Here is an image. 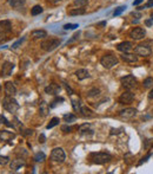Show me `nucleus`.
<instances>
[{"label":"nucleus","mask_w":153,"mask_h":174,"mask_svg":"<svg viewBox=\"0 0 153 174\" xmlns=\"http://www.w3.org/2000/svg\"><path fill=\"white\" fill-rule=\"evenodd\" d=\"M57 124H59V118L58 117H53L52 120H51V122L47 124V129H51V128H53V127H56Z\"/></svg>","instance_id":"28"},{"label":"nucleus","mask_w":153,"mask_h":174,"mask_svg":"<svg viewBox=\"0 0 153 174\" xmlns=\"http://www.w3.org/2000/svg\"><path fill=\"white\" fill-rule=\"evenodd\" d=\"M31 13H32V15L40 14V13H42V7L41 6H39V5H35L34 7L31 10Z\"/></svg>","instance_id":"27"},{"label":"nucleus","mask_w":153,"mask_h":174,"mask_svg":"<svg viewBox=\"0 0 153 174\" xmlns=\"http://www.w3.org/2000/svg\"><path fill=\"white\" fill-rule=\"evenodd\" d=\"M45 159H46V155H45L42 152L37 153V154L34 155V160L37 161V162H42Z\"/></svg>","instance_id":"26"},{"label":"nucleus","mask_w":153,"mask_h":174,"mask_svg":"<svg viewBox=\"0 0 153 174\" xmlns=\"http://www.w3.org/2000/svg\"><path fill=\"white\" fill-rule=\"evenodd\" d=\"M61 130L65 131V133H70V131L72 130V128H71V127H67V126H63V127H61Z\"/></svg>","instance_id":"41"},{"label":"nucleus","mask_w":153,"mask_h":174,"mask_svg":"<svg viewBox=\"0 0 153 174\" xmlns=\"http://www.w3.org/2000/svg\"><path fill=\"white\" fill-rule=\"evenodd\" d=\"M152 23H153V20L151 19V20H146V22H145V24H146L147 26H151V25H152Z\"/></svg>","instance_id":"49"},{"label":"nucleus","mask_w":153,"mask_h":174,"mask_svg":"<svg viewBox=\"0 0 153 174\" xmlns=\"http://www.w3.org/2000/svg\"><path fill=\"white\" fill-rule=\"evenodd\" d=\"M51 159L53 160L54 162L63 164L65 159H66V155H65V152H64L63 148H54L51 153Z\"/></svg>","instance_id":"5"},{"label":"nucleus","mask_w":153,"mask_h":174,"mask_svg":"<svg viewBox=\"0 0 153 174\" xmlns=\"http://www.w3.org/2000/svg\"><path fill=\"white\" fill-rule=\"evenodd\" d=\"M70 15H81L85 14V10L83 7H79V8H72L70 12H69Z\"/></svg>","instance_id":"23"},{"label":"nucleus","mask_w":153,"mask_h":174,"mask_svg":"<svg viewBox=\"0 0 153 174\" xmlns=\"http://www.w3.org/2000/svg\"><path fill=\"white\" fill-rule=\"evenodd\" d=\"M134 52H135V55H138V56L147 57V56H150V55L152 53V50H151V48H150V46L144 45V44H140V45H138V46H135Z\"/></svg>","instance_id":"7"},{"label":"nucleus","mask_w":153,"mask_h":174,"mask_svg":"<svg viewBox=\"0 0 153 174\" xmlns=\"http://www.w3.org/2000/svg\"><path fill=\"white\" fill-rule=\"evenodd\" d=\"M14 69V64L13 63H11V62H5L4 64H2V68H1V73H2V76H10L12 71H13Z\"/></svg>","instance_id":"11"},{"label":"nucleus","mask_w":153,"mask_h":174,"mask_svg":"<svg viewBox=\"0 0 153 174\" xmlns=\"http://www.w3.org/2000/svg\"><path fill=\"white\" fill-rule=\"evenodd\" d=\"M76 27H79L78 24H66V25H64V29L65 30H74Z\"/></svg>","instance_id":"35"},{"label":"nucleus","mask_w":153,"mask_h":174,"mask_svg":"<svg viewBox=\"0 0 153 174\" xmlns=\"http://www.w3.org/2000/svg\"><path fill=\"white\" fill-rule=\"evenodd\" d=\"M98 25H99V26H103V25H106V23H105V22H103V23H99Z\"/></svg>","instance_id":"51"},{"label":"nucleus","mask_w":153,"mask_h":174,"mask_svg":"<svg viewBox=\"0 0 153 174\" xmlns=\"http://www.w3.org/2000/svg\"><path fill=\"white\" fill-rule=\"evenodd\" d=\"M148 98H150V100H153V89L150 91V94H148Z\"/></svg>","instance_id":"50"},{"label":"nucleus","mask_w":153,"mask_h":174,"mask_svg":"<svg viewBox=\"0 0 153 174\" xmlns=\"http://www.w3.org/2000/svg\"><path fill=\"white\" fill-rule=\"evenodd\" d=\"M141 2H143V0H135V1L133 2V5H134V6H138V5L141 4Z\"/></svg>","instance_id":"46"},{"label":"nucleus","mask_w":153,"mask_h":174,"mask_svg":"<svg viewBox=\"0 0 153 174\" xmlns=\"http://www.w3.org/2000/svg\"><path fill=\"white\" fill-rule=\"evenodd\" d=\"M151 19H152V20H153V13H152V14H151Z\"/></svg>","instance_id":"52"},{"label":"nucleus","mask_w":153,"mask_h":174,"mask_svg":"<svg viewBox=\"0 0 153 174\" xmlns=\"http://www.w3.org/2000/svg\"><path fill=\"white\" fill-rule=\"evenodd\" d=\"M148 158H151V154H147V155H146V156H145V158H143V159L140 160L139 162H138V166H140V165H141L143 162H145V161H147V159H148Z\"/></svg>","instance_id":"38"},{"label":"nucleus","mask_w":153,"mask_h":174,"mask_svg":"<svg viewBox=\"0 0 153 174\" xmlns=\"http://www.w3.org/2000/svg\"><path fill=\"white\" fill-rule=\"evenodd\" d=\"M64 120H65V122H74L76 120V116L73 115V114H65Z\"/></svg>","instance_id":"25"},{"label":"nucleus","mask_w":153,"mask_h":174,"mask_svg":"<svg viewBox=\"0 0 153 174\" xmlns=\"http://www.w3.org/2000/svg\"><path fill=\"white\" fill-rule=\"evenodd\" d=\"M146 35V32H145V30L141 29V27H135V29H133L131 32H130V37L134 39V40H139V39H143L144 37Z\"/></svg>","instance_id":"9"},{"label":"nucleus","mask_w":153,"mask_h":174,"mask_svg":"<svg viewBox=\"0 0 153 174\" xmlns=\"http://www.w3.org/2000/svg\"><path fill=\"white\" fill-rule=\"evenodd\" d=\"M51 4H54V5H57V4H59V2H61L63 0H49Z\"/></svg>","instance_id":"45"},{"label":"nucleus","mask_w":153,"mask_h":174,"mask_svg":"<svg viewBox=\"0 0 153 174\" xmlns=\"http://www.w3.org/2000/svg\"><path fill=\"white\" fill-rule=\"evenodd\" d=\"M22 42H24V38H21V39H19V40H18L17 43H14L13 45H12V48H13V49H15V48H18V46H19V45H20V44L22 43Z\"/></svg>","instance_id":"39"},{"label":"nucleus","mask_w":153,"mask_h":174,"mask_svg":"<svg viewBox=\"0 0 153 174\" xmlns=\"http://www.w3.org/2000/svg\"><path fill=\"white\" fill-rule=\"evenodd\" d=\"M125 8H126L125 6H120V7H118L117 10H116V11H114V12H113V15H114V17L120 15L121 13H123V12H124V11H125Z\"/></svg>","instance_id":"33"},{"label":"nucleus","mask_w":153,"mask_h":174,"mask_svg":"<svg viewBox=\"0 0 153 174\" xmlns=\"http://www.w3.org/2000/svg\"><path fill=\"white\" fill-rule=\"evenodd\" d=\"M72 104H73V108H74V110L80 113V108H81L80 101H79V100H72Z\"/></svg>","instance_id":"30"},{"label":"nucleus","mask_w":153,"mask_h":174,"mask_svg":"<svg viewBox=\"0 0 153 174\" xmlns=\"http://www.w3.org/2000/svg\"><path fill=\"white\" fill-rule=\"evenodd\" d=\"M153 84V78H151V77H148V78H146V80L144 81V87L145 88H151Z\"/></svg>","instance_id":"34"},{"label":"nucleus","mask_w":153,"mask_h":174,"mask_svg":"<svg viewBox=\"0 0 153 174\" xmlns=\"http://www.w3.org/2000/svg\"><path fill=\"white\" fill-rule=\"evenodd\" d=\"M91 160L94 164H97V165H105V164L110 162L112 160V155H110L108 153H103V152L92 153L91 154Z\"/></svg>","instance_id":"1"},{"label":"nucleus","mask_w":153,"mask_h":174,"mask_svg":"<svg viewBox=\"0 0 153 174\" xmlns=\"http://www.w3.org/2000/svg\"><path fill=\"white\" fill-rule=\"evenodd\" d=\"M15 138V134L13 131L8 130H0V140L1 141H11Z\"/></svg>","instance_id":"13"},{"label":"nucleus","mask_w":153,"mask_h":174,"mask_svg":"<svg viewBox=\"0 0 153 174\" xmlns=\"http://www.w3.org/2000/svg\"><path fill=\"white\" fill-rule=\"evenodd\" d=\"M60 44H61V40L58 38H47L44 42H41V49L49 52V51H53L54 49H57Z\"/></svg>","instance_id":"3"},{"label":"nucleus","mask_w":153,"mask_h":174,"mask_svg":"<svg viewBox=\"0 0 153 174\" xmlns=\"http://www.w3.org/2000/svg\"><path fill=\"white\" fill-rule=\"evenodd\" d=\"M25 166V160L22 159H15V160H12V162H11V165H10V168L12 169V171H18V169H20L21 167Z\"/></svg>","instance_id":"14"},{"label":"nucleus","mask_w":153,"mask_h":174,"mask_svg":"<svg viewBox=\"0 0 153 174\" xmlns=\"http://www.w3.org/2000/svg\"><path fill=\"white\" fill-rule=\"evenodd\" d=\"M132 49H133V44L131 42H123V43H120L118 45V50L120 52H123V53L130 52Z\"/></svg>","instance_id":"15"},{"label":"nucleus","mask_w":153,"mask_h":174,"mask_svg":"<svg viewBox=\"0 0 153 174\" xmlns=\"http://www.w3.org/2000/svg\"><path fill=\"white\" fill-rule=\"evenodd\" d=\"M32 134H33V130H32V129H31V130H29V129H26L25 131H22V135H25V136L32 135Z\"/></svg>","instance_id":"43"},{"label":"nucleus","mask_w":153,"mask_h":174,"mask_svg":"<svg viewBox=\"0 0 153 174\" xmlns=\"http://www.w3.org/2000/svg\"><path fill=\"white\" fill-rule=\"evenodd\" d=\"M31 37L33 39H44L47 37V32L44 30H34L31 32Z\"/></svg>","instance_id":"16"},{"label":"nucleus","mask_w":153,"mask_h":174,"mask_svg":"<svg viewBox=\"0 0 153 174\" xmlns=\"http://www.w3.org/2000/svg\"><path fill=\"white\" fill-rule=\"evenodd\" d=\"M135 115H137V109H134V108H126L119 113V116H120L123 120H131V118H133Z\"/></svg>","instance_id":"8"},{"label":"nucleus","mask_w":153,"mask_h":174,"mask_svg":"<svg viewBox=\"0 0 153 174\" xmlns=\"http://www.w3.org/2000/svg\"><path fill=\"white\" fill-rule=\"evenodd\" d=\"M45 93L49 95H58L60 93V85L56 84V83H52V84H49L45 88Z\"/></svg>","instance_id":"12"},{"label":"nucleus","mask_w":153,"mask_h":174,"mask_svg":"<svg viewBox=\"0 0 153 174\" xmlns=\"http://www.w3.org/2000/svg\"><path fill=\"white\" fill-rule=\"evenodd\" d=\"M100 63L105 69H111L116 64H118V58L116 57L114 55H105L100 59Z\"/></svg>","instance_id":"4"},{"label":"nucleus","mask_w":153,"mask_h":174,"mask_svg":"<svg viewBox=\"0 0 153 174\" xmlns=\"http://www.w3.org/2000/svg\"><path fill=\"white\" fill-rule=\"evenodd\" d=\"M133 100H134V94L131 93V91H125V93H123L120 95V97H119V102L121 104H130Z\"/></svg>","instance_id":"10"},{"label":"nucleus","mask_w":153,"mask_h":174,"mask_svg":"<svg viewBox=\"0 0 153 174\" xmlns=\"http://www.w3.org/2000/svg\"><path fill=\"white\" fill-rule=\"evenodd\" d=\"M78 37H79V32H78V33H76V35L73 36V38H72V39H71V40H70V43H71V42H73V40H76V38H78Z\"/></svg>","instance_id":"47"},{"label":"nucleus","mask_w":153,"mask_h":174,"mask_svg":"<svg viewBox=\"0 0 153 174\" xmlns=\"http://www.w3.org/2000/svg\"><path fill=\"white\" fill-rule=\"evenodd\" d=\"M121 84H123V87L126 88V89H132V88L135 87V84H137V80H135V77L132 76V75H127L125 77H123L121 80Z\"/></svg>","instance_id":"6"},{"label":"nucleus","mask_w":153,"mask_h":174,"mask_svg":"<svg viewBox=\"0 0 153 174\" xmlns=\"http://www.w3.org/2000/svg\"><path fill=\"white\" fill-rule=\"evenodd\" d=\"M76 76L78 77L79 81H84L90 77V72H88L86 69H79V70L76 71Z\"/></svg>","instance_id":"19"},{"label":"nucleus","mask_w":153,"mask_h":174,"mask_svg":"<svg viewBox=\"0 0 153 174\" xmlns=\"http://www.w3.org/2000/svg\"><path fill=\"white\" fill-rule=\"evenodd\" d=\"M99 94H100V90L97 89V88H93V89H91V90L87 91V96L88 97H93V96H97Z\"/></svg>","instance_id":"29"},{"label":"nucleus","mask_w":153,"mask_h":174,"mask_svg":"<svg viewBox=\"0 0 153 174\" xmlns=\"http://www.w3.org/2000/svg\"><path fill=\"white\" fill-rule=\"evenodd\" d=\"M39 142H41V143L45 142V136H44V135H40V138H39Z\"/></svg>","instance_id":"48"},{"label":"nucleus","mask_w":153,"mask_h":174,"mask_svg":"<svg viewBox=\"0 0 153 174\" xmlns=\"http://www.w3.org/2000/svg\"><path fill=\"white\" fill-rule=\"evenodd\" d=\"M2 107L10 113H15L19 109V103L17 102V100H14L13 96L7 95L6 97L4 98V101H2Z\"/></svg>","instance_id":"2"},{"label":"nucleus","mask_w":153,"mask_h":174,"mask_svg":"<svg viewBox=\"0 0 153 174\" xmlns=\"http://www.w3.org/2000/svg\"><path fill=\"white\" fill-rule=\"evenodd\" d=\"M144 7L145 8H148V7H153V0H148L146 4L144 5Z\"/></svg>","instance_id":"40"},{"label":"nucleus","mask_w":153,"mask_h":174,"mask_svg":"<svg viewBox=\"0 0 153 174\" xmlns=\"http://www.w3.org/2000/svg\"><path fill=\"white\" fill-rule=\"evenodd\" d=\"M5 93L8 96H14L17 93V88L14 87V84L12 82H6L5 83Z\"/></svg>","instance_id":"17"},{"label":"nucleus","mask_w":153,"mask_h":174,"mask_svg":"<svg viewBox=\"0 0 153 174\" xmlns=\"http://www.w3.org/2000/svg\"><path fill=\"white\" fill-rule=\"evenodd\" d=\"M11 27H12V25H11V22H10V20H2V22H0V29H1V31H4V32H10V31H11Z\"/></svg>","instance_id":"20"},{"label":"nucleus","mask_w":153,"mask_h":174,"mask_svg":"<svg viewBox=\"0 0 153 174\" xmlns=\"http://www.w3.org/2000/svg\"><path fill=\"white\" fill-rule=\"evenodd\" d=\"M88 0H74V5L78 7H84L85 5H87Z\"/></svg>","instance_id":"31"},{"label":"nucleus","mask_w":153,"mask_h":174,"mask_svg":"<svg viewBox=\"0 0 153 174\" xmlns=\"http://www.w3.org/2000/svg\"><path fill=\"white\" fill-rule=\"evenodd\" d=\"M8 161H10L8 156H4V155H0V165H6V164H8Z\"/></svg>","instance_id":"37"},{"label":"nucleus","mask_w":153,"mask_h":174,"mask_svg":"<svg viewBox=\"0 0 153 174\" xmlns=\"http://www.w3.org/2000/svg\"><path fill=\"white\" fill-rule=\"evenodd\" d=\"M65 88H66V90L69 91V94H70V95H73V91H72V89H71V88L69 87L67 84H65Z\"/></svg>","instance_id":"44"},{"label":"nucleus","mask_w":153,"mask_h":174,"mask_svg":"<svg viewBox=\"0 0 153 174\" xmlns=\"http://www.w3.org/2000/svg\"><path fill=\"white\" fill-rule=\"evenodd\" d=\"M26 0H10V5L13 8H19L25 4Z\"/></svg>","instance_id":"21"},{"label":"nucleus","mask_w":153,"mask_h":174,"mask_svg":"<svg viewBox=\"0 0 153 174\" xmlns=\"http://www.w3.org/2000/svg\"><path fill=\"white\" fill-rule=\"evenodd\" d=\"M151 145H153V140H146V142H145V148L148 149Z\"/></svg>","instance_id":"42"},{"label":"nucleus","mask_w":153,"mask_h":174,"mask_svg":"<svg viewBox=\"0 0 153 174\" xmlns=\"http://www.w3.org/2000/svg\"><path fill=\"white\" fill-rule=\"evenodd\" d=\"M80 113H81L83 116H85V117H91V116H93L92 110L88 109L87 107H84V106H81V108H80Z\"/></svg>","instance_id":"24"},{"label":"nucleus","mask_w":153,"mask_h":174,"mask_svg":"<svg viewBox=\"0 0 153 174\" xmlns=\"http://www.w3.org/2000/svg\"><path fill=\"white\" fill-rule=\"evenodd\" d=\"M49 106H47V103L46 102H41L40 103V108H39V111H40V114L42 116H46L47 115V113H49Z\"/></svg>","instance_id":"22"},{"label":"nucleus","mask_w":153,"mask_h":174,"mask_svg":"<svg viewBox=\"0 0 153 174\" xmlns=\"http://www.w3.org/2000/svg\"><path fill=\"white\" fill-rule=\"evenodd\" d=\"M121 59L126 62V63H135L138 60V57L134 56L132 53H128V52H125L123 56H121Z\"/></svg>","instance_id":"18"},{"label":"nucleus","mask_w":153,"mask_h":174,"mask_svg":"<svg viewBox=\"0 0 153 174\" xmlns=\"http://www.w3.org/2000/svg\"><path fill=\"white\" fill-rule=\"evenodd\" d=\"M6 40H7L6 32H4V31H0V44L5 43Z\"/></svg>","instance_id":"36"},{"label":"nucleus","mask_w":153,"mask_h":174,"mask_svg":"<svg viewBox=\"0 0 153 174\" xmlns=\"http://www.w3.org/2000/svg\"><path fill=\"white\" fill-rule=\"evenodd\" d=\"M0 123L6 124L7 127H13L12 124H11V123H10V122H8V120H7L6 117H5V116H4V115H1V114H0Z\"/></svg>","instance_id":"32"}]
</instances>
